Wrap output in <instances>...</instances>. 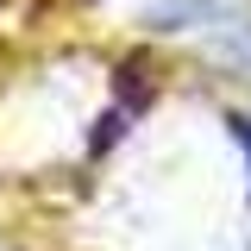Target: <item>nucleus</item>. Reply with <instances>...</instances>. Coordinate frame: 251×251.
Returning <instances> with one entry per match:
<instances>
[{"label": "nucleus", "instance_id": "1", "mask_svg": "<svg viewBox=\"0 0 251 251\" xmlns=\"http://www.w3.org/2000/svg\"><path fill=\"white\" fill-rule=\"evenodd\" d=\"M207 57H214L220 69H232L239 82H251V19L214 13V19H207Z\"/></svg>", "mask_w": 251, "mask_h": 251}]
</instances>
